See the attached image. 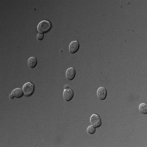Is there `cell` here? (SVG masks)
<instances>
[{"instance_id":"6da1fadb","label":"cell","mask_w":147,"mask_h":147,"mask_svg":"<svg viewBox=\"0 0 147 147\" xmlns=\"http://www.w3.org/2000/svg\"><path fill=\"white\" fill-rule=\"evenodd\" d=\"M37 29H38V33H42V34L47 33L52 29V24L48 21H42L38 25Z\"/></svg>"},{"instance_id":"7a4b0ae2","label":"cell","mask_w":147,"mask_h":147,"mask_svg":"<svg viewBox=\"0 0 147 147\" xmlns=\"http://www.w3.org/2000/svg\"><path fill=\"white\" fill-rule=\"evenodd\" d=\"M22 90H23L24 95L26 96H30L31 95H33L34 92V85L32 83L28 82V83L23 85Z\"/></svg>"},{"instance_id":"3957f363","label":"cell","mask_w":147,"mask_h":147,"mask_svg":"<svg viewBox=\"0 0 147 147\" xmlns=\"http://www.w3.org/2000/svg\"><path fill=\"white\" fill-rule=\"evenodd\" d=\"M74 97V92L69 88L68 85L65 86V90L63 92V98L65 101H70Z\"/></svg>"},{"instance_id":"277c9868","label":"cell","mask_w":147,"mask_h":147,"mask_svg":"<svg viewBox=\"0 0 147 147\" xmlns=\"http://www.w3.org/2000/svg\"><path fill=\"white\" fill-rule=\"evenodd\" d=\"M90 123L95 127H99L101 125V119L97 115H92L90 118Z\"/></svg>"},{"instance_id":"5b68a950","label":"cell","mask_w":147,"mask_h":147,"mask_svg":"<svg viewBox=\"0 0 147 147\" xmlns=\"http://www.w3.org/2000/svg\"><path fill=\"white\" fill-rule=\"evenodd\" d=\"M79 49V41L77 40H74V41H72V42L69 43V53H72V54H74L76 53Z\"/></svg>"},{"instance_id":"8992f818","label":"cell","mask_w":147,"mask_h":147,"mask_svg":"<svg viewBox=\"0 0 147 147\" xmlns=\"http://www.w3.org/2000/svg\"><path fill=\"white\" fill-rule=\"evenodd\" d=\"M97 96L100 100H105L107 96V90L104 87H100L97 89Z\"/></svg>"},{"instance_id":"52a82bcc","label":"cell","mask_w":147,"mask_h":147,"mask_svg":"<svg viewBox=\"0 0 147 147\" xmlns=\"http://www.w3.org/2000/svg\"><path fill=\"white\" fill-rule=\"evenodd\" d=\"M75 75H76V71H75V69L73 67L67 69L66 73H65V76H66L67 80H69V81L73 80L74 79V77H75Z\"/></svg>"},{"instance_id":"ba28073f","label":"cell","mask_w":147,"mask_h":147,"mask_svg":"<svg viewBox=\"0 0 147 147\" xmlns=\"http://www.w3.org/2000/svg\"><path fill=\"white\" fill-rule=\"evenodd\" d=\"M37 63H38L37 58L34 57H31L28 59V66L30 69H34V67H36Z\"/></svg>"},{"instance_id":"9c48e42d","label":"cell","mask_w":147,"mask_h":147,"mask_svg":"<svg viewBox=\"0 0 147 147\" xmlns=\"http://www.w3.org/2000/svg\"><path fill=\"white\" fill-rule=\"evenodd\" d=\"M11 95L14 96V98H21L24 95V92L21 88H16L11 92Z\"/></svg>"},{"instance_id":"30bf717a","label":"cell","mask_w":147,"mask_h":147,"mask_svg":"<svg viewBox=\"0 0 147 147\" xmlns=\"http://www.w3.org/2000/svg\"><path fill=\"white\" fill-rule=\"evenodd\" d=\"M139 110L140 112L144 114V115H146L147 114V105L146 103H142L141 105H139Z\"/></svg>"},{"instance_id":"8fae6325","label":"cell","mask_w":147,"mask_h":147,"mask_svg":"<svg viewBox=\"0 0 147 147\" xmlns=\"http://www.w3.org/2000/svg\"><path fill=\"white\" fill-rule=\"evenodd\" d=\"M95 128H96L95 127H93L92 125H91V126H89L87 128V131H88L89 134H94L95 131H96V129H95Z\"/></svg>"},{"instance_id":"7c38bea8","label":"cell","mask_w":147,"mask_h":147,"mask_svg":"<svg viewBox=\"0 0 147 147\" xmlns=\"http://www.w3.org/2000/svg\"><path fill=\"white\" fill-rule=\"evenodd\" d=\"M43 38H44V34H43L42 33H38V35H37V39H38V40L41 41V40L43 39Z\"/></svg>"},{"instance_id":"4fadbf2b","label":"cell","mask_w":147,"mask_h":147,"mask_svg":"<svg viewBox=\"0 0 147 147\" xmlns=\"http://www.w3.org/2000/svg\"><path fill=\"white\" fill-rule=\"evenodd\" d=\"M10 98H11V99H13V98H14V96H13L11 94V95H10Z\"/></svg>"}]
</instances>
